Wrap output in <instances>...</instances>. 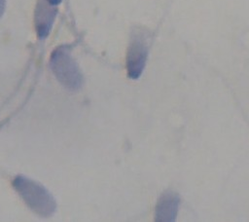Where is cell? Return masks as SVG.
<instances>
[{
  "mask_svg": "<svg viewBox=\"0 0 249 222\" xmlns=\"http://www.w3.org/2000/svg\"><path fill=\"white\" fill-rule=\"evenodd\" d=\"M5 4L6 0H0V18L3 16L4 11H5Z\"/></svg>",
  "mask_w": 249,
  "mask_h": 222,
  "instance_id": "8992f818",
  "label": "cell"
},
{
  "mask_svg": "<svg viewBox=\"0 0 249 222\" xmlns=\"http://www.w3.org/2000/svg\"><path fill=\"white\" fill-rule=\"evenodd\" d=\"M56 14V5L49 0L37 1L34 11V26L40 39H44L50 34Z\"/></svg>",
  "mask_w": 249,
  "mask_h": 222,
  "instance_id": "277c9868",
  "label": "cell"
},
{
  "mask_svg": "<svg viewBox=\"0 0 249 222\" xmlns=\"http://www.w3.org/2000/svg\"><path fill=\"white\" fill-rule=\"evenodd\" d=\"M149 32L137 27L132 30L126 52L125 66L127 76L137 79L141 76L147 61L149 51Z\"/></svg>",
  "mask_w": 249,
  "mask_h": 222,
  "instance_id": "3957f363",
  "label": "cell"
},
{
  "mask_svg": "<svg viewBox=\"0 0 249 222\" xmlns=\"http://www.w3.org/2000/svg\"><path fill=\"white\" fill-rule=\"evenodd\" d=\"M13 186L28 207L42 217H50L56 209V202L52 194L40 183L31 178L18 175Z\"/></svg>",
  "mask_w": 249,
  "mask_h": 222,
  "instance_id": "6da1fadb",
  "label": "cell"
},
{
  "mask_svg": "<svg viewBox=\"0 0 249 222\" xmlns=\"http://www.w3.org/2000/svg\"><path fill=\"white\" fill-rule=\"evenodd\" d=\"M50 66L56 80L65 89L75 92L83 86L82 72L68 46L62 45L53 51L50 57Z\"/></svg>",
  "mask_w": 249,
  "mask_h": 222,
  "instance_id": "7a4b0ae2",
  "label": "cell"
},
{
  "mask_svg": "<svg viewBox=\"0 0 249 222\" xmlns=\"http://www.w3.org/2000/svg\"><path fill=\"white\" fill-rule=\"evenodd\" d=\"M49 1H50L51 3H53V5H56V6H57L62 0H49Z\"/></svg>",
  "mask_w": 249,
  "mask_h": 222,
  "instance_id": "52a82bcc",
  "label": "cell"
},
{
  "mask_svg": "<svg viewBox=\"0 0 249 222\" xmlns=\"http://www.w3.org/2000/svg\"><path fill=\"white\" fill-rule=\"evenodd\" d=\"M180 204L179 196L166 191L158 200L155 209V220L158 222H172L176 219Z\"/></svg>",
  "mask_w": 249,
  "mask_h": 222,
  "instance_id": "5b68a950",
  "label": "cell"
}]
</instances>
